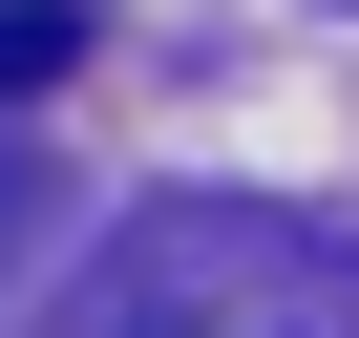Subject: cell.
I'll list each match as a JSON object with an SVG mask.
<instances>
[{
    "mask_svg": "<svg viewBox=\"0 0 359 338\" xmlns=\"http://www.w3.org/2000/svg\"><path fill=\"white\" fill-rule=\"evenodd\" d=\"M43 338H359V254L296 212H148Z\"/></svg>",
    "mask_w": 359,
    "mask_h": 338,
    "instance_id": "1",
    "label": "cell"
},
{
    "mask_svg": "<svg viewBox=\"0 0 359 338\" xmlns=\"http://www.w3.org/2000/svg\"><path fill=\"white\" fill-rule=\"evenodd\" d=\"M64 64H85V22H64V0H0V106H43Z\"/></svg>",
    "mask_w": 359,
    "mask_h": 338,
    "instance_id": "2",
    "label": "cell"
},
{
    "mask_svg": "<svg viewBox=\"0 0 359 338\" xmlns=\"http://www.w3.org/2000/svg\"><path fill=\"white\" fill-rule=\"evenodd\" d=\"M22 212H43V191H22V148H0V254H22Z\"/></svg>",
    "mask_w": 359,
    "mask_h": 338,
    "instance_id": "3",
    "label": "cell"
}]
</instances>
